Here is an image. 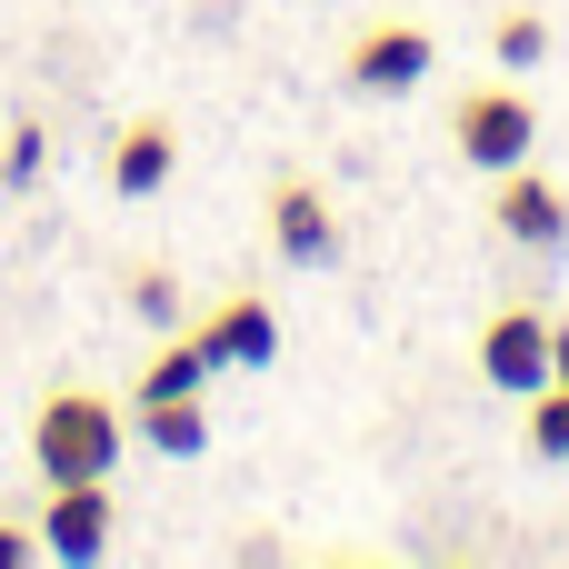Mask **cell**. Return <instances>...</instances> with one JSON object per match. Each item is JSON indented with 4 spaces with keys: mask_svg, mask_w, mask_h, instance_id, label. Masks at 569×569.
I'll return each instance as SVG.
<instances>
[{
    "mask_svg": "<svg viewBox=\"0 0 569 569\" xmlns=\"http://www.w3.org/2000/svg\"><path fill=\"white\" fill-rule=\"evenodd\" d=\"M120 450H130V440H120V400H100V390H50L40 420H30L40 480H110Z\"/></svg>",
    "mask_w": 569,
    "mask_h": 569,
    "instance_id": "1",
    "label": "cell"
},
{
    "mask_svg": "<svg viewBox=\"0 0 569 569\" xmlns=\"http://www.w3.org/2000/svg\"><path fill=\"white\" fill-rule=\"evenodd\" d=\"M450 150L470 160V170H520L530 150H540V110H530V90H510V80H470L460 100H450Z\"/></svg>",
    "mask_w": 569,
    "mask_h": 569,
    "instance_id": "2",
    "label": "cell"
},
{
    "mask_svg": "<svg viewBox=\"0 0 569 569\" xmlns=\"http://www.w3.org/2000/svg\"><path fill=\"white\" fill-rule=\"evenodd\" d=\"M440 70V40L420 30V20H370L360 40H350V90H370V100H400V90H420Z\"/></svg>",
    "mask_w": 569,
    "mask_h": 569,
    "instance_id": "3",
    "label": "cell"
},
{
    "mask_svg": "<svg viewBox=\"0 0 569 569\" xmlns=\"http://www.w3.org/2000/svg\"><path fill=\"white\" fill-rule=\"evenodd\" d=\"M480 380L510 390V400L550 390V320L540 310H490L480 320Z\"/></svg>",
    "mask_w": 569,
    "mask_h": 569,
    "instance_id": "4",
    "label": "cell"
},
{
    "mask_svg": "<svg viewBox=\"0 0 569 569\" xmlns=\"http://www.w3.org/2000/svg\"><path fill=\"white\" fill-rule=\"evenodd\" d=\"M40 550L50 560H100L110 550V480H50V510H40Z\"/></svg>",
    "mask_w": 569,
    "mask_h": 569,
    "instance_id": "5",
    "label": "cell"
},
{
    "mask_svg": "<svg viewBox=\"0 0 569 569\" xmlns=\"http://www.w3.org/2000/svg\"><path fill=\"white\" fill-rule=\"evenodd\" d=\"M270 240H280V260H300V270L340 260V210L320 200V180H270Z\"/></svg>",
    "mask_w": 569,
    "mask_h": 569,
    "instance_id": "6",
    "label": "cell"
},
{
    "mask_svg": "<svg viewBox=\"0 0 569 569\" xmlns=\"http://www.w3.org/2000/svg\"><path fill=\"white\" fill-rule=\"evenodd\" d=\"M490 220H500L520 250H560V240H569V190H560V180H540V170L520 160V170H500V200H490Z\"/></svg>",
    "mask_w": 569,
    "mask_h": 569,
    "instance_id": "7",
    "label": "cell"
},
{
    "mask_svg": "<svg viewBox=\"0 0 569 569\" xmlns=\"http://www.w3.org/2000/svg\"><path fill=\"white\" fill-rule=\"evenodd\" d=\"M200 350H210V370H270V360H280V320H270V300L230 290V300L200 320Z\"/></svg>",
    "mask_w": 569,
    "mask_h": 569,
    "instance_id": "8",
    "label": "cell"
},
{
    "mask_svg": "<svg viewBox=\"0 0 569 569\" xmlns=\"http://www.w3.org/2000/svg\"><path fill=\"white\" fill-rule=\"evenodd\" d=\"M170 170H180V120L140 110V120L120 130V150H110V190H120V200H150Z\"/></svg>",
    "mask_w": 569,
    "mask_h": 569,
    "instance_id": "9",
    "label": "cell"
},
{
    "mask_svg": "<svg viewBox=\"0 0 569 569\" xmlns=\"http://www.w3.org/2000/svg\"><path fill=\"white\" fill-rule=\"evenodd\" d=\"M210 390V350H200V330L190 340H160L150 360H140V380H130V400H200Z\"/></svg>",
    "mask_w": 569,
    "mask_h": 569,
    "instance_id": "10",
    "label": "cell"
},
{
    "mask_svg": "<svg viewBox=\"0 0 569 569\" xmlns=\"http://www.w3.org/2000/svg\"><path fill=\"white\" fill-rule=\"evenodd\" d=\"M130 410H140V440H150L160 460H200V450H210L200 400H130Z\"/></svg>",
    "mask_w": 569,
    "mask_h": 569,
    "instance_id": "11",
    "label": "cell"
},
{
    "mask_svg": "<svg viewBox=\"0 0 569 569\" xmlns=\"http://www.w3.org/2000/svg\"><path fill=\"white\" fill-rule=\"evenodd\" d=\"M490 60H500V70H540V60H550V20H540V10H500Z\"/></svg>",
    "mask_w": 569,
    "mask_h": 569,
    "instance_id": "12",
    "label": "cell"
},
{
    "mask_svg": "<svg viewBox=\"0 0 569 569\" xmlns=\"http://www.w3.org/2000/svg\"><path fill=\"white\" fill-rule=\"evenodd\" d=\"M530 450H540V460H569V380L530 390Z\"/></svg>",
    "mask_w": 569,
    "mask_h": 569,
    "instance_id": "13",
    "label": "cell"
},
{
    "mask_svg": "<svg viewBox=\"0 0 569 569\" xmlns=\"http://www.w3.org/2000/svg\"><path fill=\"white\" fill-rule=\"evenodd\" d=\"M130 310L170 330V320H180V280H170V270H140V280H130Z\"/></svg>",
    "mask_w": 569,
    "mask_h": 569,
    "instance_id": "14",
    "label": "cell"
},
{
    "mask_svg": "<svg viewBox=\"0 0 569 569\" xmlns=\"http://www.w3.org/2000/svg\"><path fill=\"white\" fill-rule=\"evenodd\" d=\"M30 170H40V130L20 120V130H10V150H0V180H30Z\"/></svg>",
    "mask_w": 569,
    "mask_h": 569,
    "instance_id": "15",
    "label": "cell"
},
{
    "mask_svg": "<svg viewBox=\"0 0 569 569\" xmlns=\"http://www.w3.org/2000/svg\"><path fill=\"white\" fill-rule=\"evenodd\" d=\"M30 550H40V530H20V520H0V569H20Z\"/></svg>",
    "mask_w": 569,
    "mask_h": 569,
    "instance_id": "16",
    "label": "cell"
},
{
    "mask_svg": "<svg viewBox=\"0 0 569 569\" xmlns=\"http://www.w3.org/2000/svg\"><path fill=\"white\" fill-rule=\"evenodd\" d=\"M550 380H569V320H550Z\"/></svg>",
    "mask_w": 569,
    "mask_h": 569,
    "instance_id": "17",
    "label": "cell"
}]
</instances>
